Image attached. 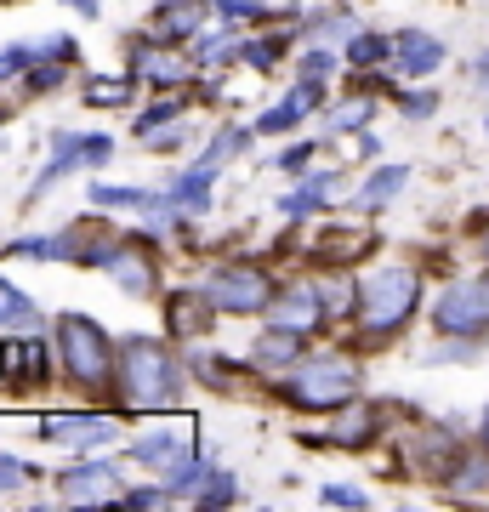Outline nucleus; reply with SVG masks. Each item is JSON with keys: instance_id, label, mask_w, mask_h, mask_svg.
<instances>
[{"instance_id": "obj_30", "label": "nucleus", "mask_w": 489, "mask_h": 512, "mask_svg": "<svg viewBox=\"0 0 489 512\" xmlns=\"http://www.w3.org/2000/svg\"><path fill=\"white\" fill-rule=\"evenodd\" d=\"M325 501L330 507H370L359 490H347V484H325Z\"/></svg>"}, {"instance_id": "obj_33", "label": "nucleus", "mask_w": 489, "mask_h": 512, "mask_svg": "<svg viewBox=\"0 0 489 512\" xmlns=\"http://www.w3.org/2000/svg\"><path fill=\"white\" fill-rule=\"evenodd\" d=\"M165 495H171V490H131L126 501H131V507H160Z\"/></svg>"}, {"instance_id": "obj_18", "label": "nucleus", "mask_w": 489, "mask_h": 512, "mask_svg": "<svg viewBox=\"0 0 489 512\" xmlns=\"http://www.w3.org/2000/svg\"><path fill=\"white\" fill-rule=\"evenodd\" d=\"M370 427H376V416H370L364 404H353L347 416H336V433H330V439H336V444H364V439H370Z\"/></svg>"}, {"instance_id": "obj_27", "label": "nucleus", "mask_w": 489, "mask_h": 512, "mask_svg": "<svg viewBox=\"0 0 489 512\" xmlns=\"http://www.w3.org/2000/svg\"><path fill=\"white\" fill-rule=\"evenodd\" d=\"M455 478H461V490H489V461H484V456L467 461V467H461Z\"/></svg>"}, {"instance_id": "obj_10", "label": "nucleus", "mask_w": 489, "mask_h": 512, "mask_svg": "<svg viewBox=\"0 0 489 512\" xmlns=\"http://www.w3.org/2000/svg\"><path fill=\"white\" fill-rule=\"evenodd\" d=\"M444 63V46L433 35H421V29H404L399 35V69L404 74H433Z\"/></svg>"}, {"instance_id": "obj_4", "label": "nucleus", "mask_w": 489, "mask_h": 512, "mask_svg": "<svg viewBox=\"0 0 489 512\" xmlns=\"http://www.w3.org/2000/svg\"><path fill=\"white\" fill-rule=\"evenodd\" d=\"M416 296H421V279L410 268H381L359 285V313L370 330H399L410 313H416Z\"/></svg>"}, {"instance_id": "obj_23", "label": "nucleus", "mask_w": 489, "mask_h": 512, "mask_svg": "<svg viewBox=\"0 0 489 512\" xmlns=\"http://www.w3.org/2000/svg\"><path fill=\"white\" fill-rule=\"evenodd\" d=\"M200 325H205V313H194V296H177V302H171V330H177V336H194Z\"/></svg>"}, {"instance_id": "obj_9", "label": "nucleus", "mask_w": 489, "mask_h": 512, "mask_svg": "<svg viewBox=\"0 0 489 512\" xmlns=\"http://www.w3.org/2000/svg\"><path fill=\"white\" fill-rule=\"evenodd\" d=\"M114 484H120V473L103 461V467H74V473H63L57 478V495H63V501H97V495H109Z\"/></svg>"}, {"instance_id": "obj_35", "label": "nucleus", "mask_w": 489, "mask_h": 512, "mask_svg": "<svg viewBox=\"0 0 489 512\" xmlns=\"http://www.w3.org/2000/svg\"><path fill=\"white\" fill-rule=\"evenodd\" d=\"M302 69H308V80H319V74H325V69H330V57H325V52H319V57H308V63H302Z\"/></svg>"}, {"instance_id": "obj_32", "label": "nucleus", "mask_w": 489, "mask_h": 512, "mask_svg": "<svg viewBox=\"0 0 489 512\" xmlns=\"http://www.w3.org/2000/svg\"><path fill=\"white\" fill-rule=\"evenodd\" d=\"M23 63H35V52H23V46H18V52H0V80H12Z\"/></svg>"}, {"instance_id": "obj_11", "label": "nucleus", "mask_w": 489, "mask_h": 512, "mask_svg": "<svg viewBox=\"0 0 489 512\" xmlns=\"http://www.w3.org/2000/svg\"><path fill=\"white\" fill-rule=\"evenodd\" d=\"M325 302L313 291H290V296H279V308H273V325H285V330H313L319 319H325Z\"/></svg>"}, {"instance_id": "obj_34", "label": "nucleus", "mask_w": 489, "mask_h": 512, "mask_svg": "<svg viewBox=\"0 0 489 512\" xmlns=\"http://www.w3.org/2000/svg\"><path fill=\"white\" fill-rule=\"evenodd\" d=\"M404 114H433V92L427 97H404Z\"/></svg>"}, {"instance_id": "obj_25", "label": "nucleus", "mask_w": 489, "mask_h": 512, "mask_svg": "<svg viewBox=\"0 0 489 512\" xmlns=\"http://www.w3.org/2000/svg\"><path fill=\"white\" fill-rule=\"evenodd\" d=\"M234 501V473H211V490H200V507H228Z\"/></svg>"}, {"instance_id": "obj_12", "label": "nucleus", "mask_w": 489, "mask_h": 512, "mask_svg": "<svg viewBox=\"0 0 489 512\" xmlns=\"http://www.w3.org/2000/svg\"><path fill=\"white\" fill-rule=\"evenodd\" d=\"M313 97H319V80H308V86H296V92H290L285 103H273V109L262 114V120H256V131H290L296 120H302V114L313 109Z\"/></svg>"}, {"instance_id": "obj_8", "label": "nucleus", "mask_w": 489, "mask_h": 512, "mask_svg": "<svg viewBox=\"0 0 489 512\" xmlns=\"http://www.w3.org/2000/svg\"><path fill=\"white\" fill-rule=\"evenodd\" d=\"M0 382L6 387H40L46 382V348H40V342H18V336H12V342H0Z\"/></svg>"}, {"instance_id": "obj_14", "label": "nucleus", "mask_w": 489, "mask_h": 512, "mask_svg": "<svg viewBox=\"0 0 489 512\" xmlns=\"http://www.w3.org/2000/svg\"><path fill=\"white\" fill-rule=\"evenodd\" d=\"M200 6H205V0H171V6L160 12V23H154L148 35H154V40H182V35H194V29H200Z\"/></svg>"}, {"instance_id": "obj_2", "label": "nucleus", "mask_w": 489, "mask_h": 512, "mask_svg": "<svg viewBox=\"0 0 489 512\" xmlns=\"http://www.w3.org/2000/svg\"><path fill=\"white\" fill-rule=\"evenodd\" d=\"M120 387H126V399L143 404V410H165V404H177V393H182L177 365H171L165 348H154V342H126V348H120Z\"/></svg>"}, {"instance_id": "obj_28", "label": "nucleus", "mask_w": 489, "mask_h": 512, "mask_svg": "<svg viewBox=\"0 0 489 512\" xmlns=\"http://www.w3.org/2000/svg\"><path fill=\"white\" fill-rule=\"evenodd\" d=\"M23 478H29V467H23V461H12V456H0V495H12L23 484Z\"/></svg>"}, {"instance_id": "obj_1", "label": "nucleus", "mask_w": 489, "mask_h": 512, "mask_svg": "<svg viewBox=\"0 0 489 512\" xmlns=\"http://www.w3.org/2000/svg\"><path fill=\"white\" fill-rule=\"evenodd\" d=\"M57 348H63V365L80 387H109V370H114V348H109V330L86 319V313H63L57 319Z\"/></svg>"}, {"instance_id": "obj_19", "label": "nucleus", "mask_w": 489, "mask_h": 512, "mask_svg": "<svg viewBox=\"0 0 489 512\" xmlns=\"http://www.w3.org/2000/svg\"><path fill=\"white\" fill-rule=\"evenodd\" d=\"M330 177H319V183H308V188H296V194H285V205H279V211H285V217H308L313 205H325V194H330Z\"/></svg>"}, {"instance_id": "obj_16", "label": "nucleus", "mask_w": 489, "mask_h": 512, "mask_svg": "<svg viewBox=\"0 0 489 512\" xmlns=\"http://www.w3.org/2000/svg\"><path fill=\"white\" fill-rule=\"evenodd\" d=\"M131 74H143V80H154V86H171V80H182V63L171 52H131Z\"/></svg>"}, {"instance_id": "obj_7", "label": "nucleus", "mask_w": 489, "mask_h": 512, "mask_svg": "<svg viewBox=\"0 0 489 512\" xmlns=\"http://www.w3.org/2000/svg\"><path fill=\"white\" fill-rule=\"evenodd\" d=\"M40 433L52 444H74V450H97V444L114 439V421L103 416H46L40 421Z\"/></svg>"}, {"instance_id": "obj_3", "label": "nucleus", "mask_w": 489, "mask_h": 512, "mask_svg": "<svg viewBox=\"0 0 489 512\" xmlns=\"http://www.w3.org/2000/svg\"><path fill=\"white\" fill-rule=\"evenodd\" d=\"M353 387H359V370L347 359H313L285 376V399L296 410H342V404H353Z\"/></svg>"}, {"instance_id": "obj_21", "label": "nucleus", "mask_w": 489, "mask_h": 512, "mask_svg": "<svg viewBox=\"0 0 489 512\" xmlns=\"http://www.w3.org/2000/svg\"><path fill=\"white\" fill-rule=\"evenodd\" d=\"M200 484H205V461H182V467H171V495H200Z\"/></svg>"}, {"instance_id": "obj_40", "label": "nucleus", "mask_w": 489, "mask_h": 512, "mask_svg": "<svg viewBox=\"0 0 489 512\" xmlns=\"http://www.w3.org/2000/svg\"><path fill=\"white\" fill-rule=\"evenodd\" d=\"M484 291H489V285H484Z\"/></svg>"}, {"instance_id": "obj_15", "label": "nucleus", "mask_w": 489, "mask_h": 512, "mask_svg": "<svg viewBox=\"0 0 489 512\" xmlns=\"http://www.w3.org/2000/svg\"><path fill=\"white\" fill-rule=\"evenodd\" d=\"M302 359V330L273 325L262 342H256V365H296Z\"/></svg>"}, {"instance_id": "obj_31", "label": "nucleus", "mask_w": 489, "mask_h": 512, "mask_svg": "<svg viewBox=\"0 0 489 512\" xmlns=\"http://www.w3.org/2000/svg\"><path fill=\"white\" fill-rule=\"evenodd\" d=\"M308 154H313L308 143H296V148H285V154H279V171H290V177H296V171H302V165H308Z\"/></svg>"}, {"instance_id": "obj_37", "label": "nucleus", "mask_w": 489, "mask_h": 512, "mask_svg": "<svg viewBox=\"0 0 489 512\" xmlns=\"http://www.w3.org/2000/svg\"><path fill=\"white\" fill-rule=\"evenodd\" d=\"M478 433H484V444H489V410H484V421H478Z\"/></svg>"}, {"instance_id": "obj_5", "label": "nucleus", "mask_w": 489, "mask_h": 512, "mask_svg": "<svg viewBox=\"0 0 489 512\" xmlns=\"http://www.w3.org/2000/svg\"><path fill=\"white\" fill-rule=\"evenodd\" d=\"M205 302H217V308L228 313H262L273 308V279L262 274V268H222V274L205 279Z\"/></svg>"}, {"instance_id": "obj_13", "label": "nucleus", "mask_w": 489, "mask_h": 512, "mask_svg": "<svg viewBox=\"0 0 489 512\" xmlns=\"http://www.w3.org/2000/svg\"><path fill=\"white\" fill-rule=\"evenodd\" d=\"M131 456L143 461V467H171L177 456H188V427H177V433H154V439H137L131 444Z\"/></svg>"}, {"instance_id": "obj_24", "label": "nucleus", "mask_w": 489, "mask_h": 512, "mask_svg": "<svg viewBox=\"0 0 489 512\" xmlns=\"http://www.w3.org/2000/svg\"><path fill=\"white\" fill-rule=\"evenodd\" d=\"M91 200H97V205H148V194H143V188H109V183H97V188H91Z\"/></svg>"}, {"instance_id": "obj_38", "label": "nucleus", "mask_w": 489, "mask_h": 512, "mask_svg": "<svg viewBox=\"0 0 489 512\" xmlns=\"http://www.w3.org/2000/svg\"><path fill=\"white\" fill-rule=\"evenodd\" d=\"M74 6H80V12H97V0H74Z\"/></svg>"}, {"instance_id": "obj_26", "label": "nucleus", "mask_w": 489, "mask_h": 512, "mask_svg": "<svg viewBox=\"0 0 489 512\" xmlns=\"http://www.w3.org/2000/svg\"><path fill=\"white\" fill-rule=\"evenodd\" d=\"M86 97H91V103H126L131 80H114V86H103V80H97V86H86Z\"/></svg>"}, {"instance_id": "obj_36", "label": "nucleus", "mask_w": 489, "mask_h": 512, "mask_svg": "<svg viewBox=\"0 0 489 512\" xmlns=\"http://www.w3.org/2000/svg\"><path fill=\"white\" fill-rule=\"evenodd\" d=\"M478 80H484V86H489V57H484V63H478Z\"/></svg>"}, {"instance_id": "obj_20", "label": "nucleus", "mask_w": 489, "mask_h": 512, "mask_svg": "<svg viewBox=\"0 0 489 512\" xmlns=\"http://www.w3.org/2000/svg\"><path fill=\"white\" fill-rule=\"evenodd\" d=\"M29 319H35L29 296H23L18 285H6V279H0V325H29Z\"/></svg>"}, {"instance_id": "obj_17", "label": "nucleus", "mask_w": 489, "mask_h": 512, "mask_svg": "<svg viewBox=\"0 0 489 512\" xmlns=\"http://www.w3.org/2000/svg\"><path fill=\"white\" fill-rule=\"evenodd\" d=\"M404 177H410V165H387V171H376L370 183H364V194H359V205L370 211V205H381L387 194H399L404 188Z\"/></svg>"}, {"instance_id": "obj_39", "label": "nucleus", "mask_w": 489, "mask_h": 512, "mask_svg": "<svg viewBox=\"0 0 489 512\" xmlns=\"http://www.w3.org/2000/svg\"><path fill=\"white\" fill-rule=\"evenodd\" d=\"M484 256H489V234H484Z\"/></svg>"}, {"instance_id": "obj_6", "label": "nucleus", "mask_w": 489, "mask_h": 512, "mask_svg": "<svg viewBox=\"0 0 489 512\" xmlns=\"http://www.w3.org/2000/svg\"><path fill=\"white\" fill-rule=\"evenodd\" d=\"M433 325L444 336H484L489 330V291L484 285H455L444 302H433Z\"/></svg>"}, {"instance_id": "obj_22", "label": "nucleus", "mask_w": 489, "mask_h": 512, "mask_svg": "<svg viewBox=\"0 0 489 512\" xmlns=\"http://www.w3.org/2000/svg\"><path fill=\"white\" fill-rule=\"evenodd\" d=\"M387 57V40L381 35H353L347 40V63H381Z\"/></svg>"}, {"instance_id": "obj_29", "label": "nucleus", "mask_w": 489, "mask_h": 512, "mask_svg": "<svg viewBox=\"0 0 489 512\" xmlns=\"http://www.w3.org/2000/svg\"><path fill=\"white\" fill-rule=\"evenodd\" d=\"M364 120H370V103H347V109H336V131H359Z\"/></svg>"}]
</instances>
